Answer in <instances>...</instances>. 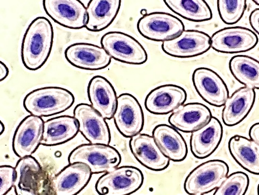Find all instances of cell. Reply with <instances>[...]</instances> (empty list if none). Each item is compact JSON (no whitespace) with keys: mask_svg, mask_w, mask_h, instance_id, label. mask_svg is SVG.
<instances>
[{"mask_svg":"<svg viewBox=\"0 0 259 195\" xmlns=\"http://www.w3.org/2000/svg\"><path fill=\"white\" fill-rule=\"evenodd\" d=\"M93 173L88 164L82 162L69 164L52 179L54 195H77L90 183Z\"/></svg>","mask_w":259,"mask_h":195,"instance_id":"16","label":"cell"},{"mask_svg":"<svg viewBox=\"0 0 259 195\" xmlns=\"http://www.w3.org/2000/svg\"><path fill=\"white\" fill-rule=\"evenodd\" d=\"M75 96L67 89L61 87H45L36 89L25 96L23 105L30 115L50 117L70 109Z\"/></svg>","mask_w":259,"mask_h":195,"instance_id":"2","label":"cell"},{"mask_svg":"<svg viewBox=\"0 0 259 195\" xmlns=\"http://www.w3.org/2000/svg\"><path fill=\"white\" fill-rule=\"evenodd\" d=\"M211 48L220 53L237 54L254 49L258 43L256 34L242 26L226 27L210 36Z\"/></svg>","mask_w":259,"mask_h":195,"instance_id":"10","label":"cell"},{"mask_svg":"<svg viewBox=\"0 0 259 195\" xmlns=\"http://www.w3.org/2000/svg\"><path fill=\"white\" fill-rule=\"evenodd\" d=\"M15 168L9 165L0 167V195H6L14 188Z\"/></svg>","mask_w":259,"mask_h":195,"instance_id":"32","label":"cell"},{"mask_svg":"<svg viewBox=\"0 0 259 195\" xmlns=\"http://www.w3.org/2000/svg\"><path fill=\"white\" fill-rule=\"evenodd\" d=\"M172 12L183 19L194 22L211 20L212 10L204 0H164Z\"/></svg>","mask_w":259,"mask_h":195,"instance_id":"29","label":"cell"},{"mask_svg":"<svg viewBox=\"0 0 259 195\" xmlns=\"http://www.w3.org/2000/svg\"><path fill=\"white\" fill-rule=\"evenodd\" d=\"M120 0H91L87 6V30L100 32L111 25L120 11Z\"/></svg>","mask_w":259,"mask_h":195,"instance_id":"26","label":"cell"},{"mask_svg":"<svg viewBox=\"0 0 259 195\" xmlns=\"http://www.w3.org/2000/svg\"><path fill=\"white\" fill-rule=\"evenodd\" d=\"M73 117L78 122L79 131L90 144L110 145L111 133L108 123L101 115L87 103L75 106Z\"/></svg>","mask_w":259,"mask_h":195,"instance_id":"12","label":"cell"},{"mask_svg":"<svg viewBox=\"0 0 259 195\" xmlns=\"http://www.w3.org/2000/svg\"><path fill=\"white\" fill-rule=\"evenodd\" d=\"M88 95L91 105L105 120L113 119L117 107V93L113 85L102 76H95L88 87Z\"/></svg>","mask_w":259,"mask_h":195,"instance_id":"21","label":"cell"},{"mask_svg":"<svg viewBox=\"0 0 259 195\" xmlns=\"http://www.w3.org/2000/svg\"><path fill=\"white\" fill-rule=\"evenodd\" d=\"M229 167L221 160H210L195 168L187 175L184 190L189 195H204L219 188L229 176Z\"/></svg>","mask_w":259,"mask_h":195,"instance_id":"3","label":"cell"},{"mask_svg":"<svg viewBox=\"0 0 259 195\" xmlns=\"http://www.w3.org/2000/svg\"><path fill=\"white\" fill-rule=\"evenodd\" d=\"M144 182V174L140 169L122 166L99 177L95 188L100 195H131L142 188Z\"/></svg>","mask_w":259,"mask_h":195,"instance_id":"4","label":"cell"},{"mask_svg":"<svg viewBox=\"0 0 259 195\" xmlns=\"http://www.w3.org/2000/svg\"><path fill=\"white\" fill-rule=\"evenodd\" d=\"M44 11L57 24L78 30L88 23L87 7L80 0H44Z\"/></svg>","mask_w":259,"mask_h":195,"instance_id":"14","label":"cell"},{"mask_svg":"<svg viewBox=\"0 0 259 195\" xmlns=\"http://www.w3.org/2000/svg\"><path fill=\"white\" fill-rule=\"evenodd\" d=\"M228 148L232 158L245 171L259 175V146L246 137L235 135L230 138Z\"/></svg>","mask_w":259,"mask_h":195,"instance_id":"27","label":"cell"},{"mask_svg":"<svg viewBox=\"0 0 259 195\" xmlns=\"http://www.w3.org/2000/svg\"><path fill=\"white\" fill-rule=\"evenodd\" d=\"M129 147L135 159L150 171H163L169 167L171 161L164 155L152 136L139 133L130 139Z\"/></svg>","mask_w":259,"mask_h":195,"instance_id":"19","label":"cell"},{"mask_svg":"<svg viewBox=\"0 0 259 195\" xmlns=\"http://www.w3.org/2000/svg\"><path fill=\"white\" fill-rule=\"evenodd\" d=\"M257 194L259 195V184L258 185V187H257Z\"/></svg>","mask_w":259,"mask_h":195,"instance_id":"39","label":"cell"},{"mask_svg":"<svg viewBox=\"0 0 259 195\" xmlns=\"http://www.w3.org/2000/svg\"><path fill=\"white\" fill-rule=\"evenodd\" d=\"M192 82L201 98L213 107H224L230 96L225 81L212 69L198 67L193 71Z\"/></svg>","mask_w":259,"mask_h":195,"instance_id":"11","label":"cell"},{"mask_svg":"<svg viewBox=\"0 0 259 195\" xmlns=\"http://www.w3.org/2000/svg\"><path fill=\"white\" fill-rule=\"evenodd\" d=\"M53 26L49 19L38 17L29 24L23 37L21 57L27 69L36 71L49 59L54 44Z\"/></svg>","mask_w":259,"mask_h":195,"instance_id":"1","label":"cell"},{"mask_svg":"<svg viewBox=\"0 0 259 195\" xmlns=\"http://www.w3.org/2000/svg\"><path fill=\"white\" fill-rule=\"evenodd\" d=\"M114 123L121 136L131 138L142 132L144 127V111L133 94L123 93L117 98Z\"/></svg>","mask_w":259,"mask_h":195,"instance_id":"9","label":"cell"},{"mask_svg":"<svg viewBox=\"0 0 259 195\" xmlns=\"http://www.w3.org/2000/svg\"><path fill=\"white\" fill-rule=\"evenodd\" d=\"M218 11L222 22L233 25L242 18L247 9L245 0H218Z\"/></svg>","mask_w":259,"mask_h":195,"instance_id":"31","label":"cell"},{"mask_svg":"<svg viewBox=\"0 0 259 195\" xmlns=\"http://www.w3.org/2000/svg\"><path fill=\"white\" fill-rule=\"evenodd\" d=\"M9 74V69L5 63L0 62V81H3Z\"/></svg>","mask_w":259,"mask_h":195,"instance_id":"35","label":"cell"},{"mask_svg":"<svg viewBox=\"0 0 259 195\" xmlns=\"http://www.w3.org/2000/svg\"><path fill=\"white\" fill-rule=\"evenodd\" d=\"M249 186L248 175L243 172H235L226 177L213 195H245Z\"/></svg>","mask_w":259,"mask_h":195,"instance_id":"30","label":"cell"},{"mask_svg":"<svg viewBox=\"0 0 259 195\" xmlns=\"http://www.w3.org/2000/svg\"><path fill=\"white\" fill-rule=\"evenodd\" d=\"M65 57L73 66L91 71L106 68L112 59L102 46L89 43L71 44L65 49Z\"/></svg>","mask_w":259,"mask_h":195,"instance_id":"17","label":"cell"},{"mask_svg":"<svg viewBox=\"0 0 259 195\" xmlns=\"http://www.w3.org/2000/svg\"><path fill=\"white\" fill-rule=\"evenodd\" d=\"M0 124H1V135L3 134L4 131H5V125H4V123L3 122H0Z\"/></svg>","mask_w":259,"mask_h":195,"instance_id":"36","label":"cell"},{"mask_svg":"<svg viewBox=\"0 0 259 195\" xmlns=\"http://www.w3.org/2000/svg\"><path fill=\"white\" fill-rule=\"evenodd\" d=\"M223 135L221 122L212 116L207 125L191 133L189 141L191 153L200 160L209 157L219 147Z\"/></svg>","mask_w":259,"mask_h":195,"instance_id":"22","label":"cell"},{"mask_svg":"<svg viewBox=\"0 0 259 195\" xmlns=\"http://www.w3.org/2000/svg\"><path fill=\"white\" fill-rule=\"evenodd\" d=\"M249 22L254 32L259 35V8L251 12Z\"/></svg>","mask_w":259,"mask_h":195,"instance_id":"33","label":"cell"},{"mask_svg":"<svg viewBox=\"0 0 259 195\" xmlns=\"http://www.w3.org/2000/svg\"><path fill=\"white\" fill-rule=\"evenodd\" d=\"M141 14H142L143 16H144V15L148 14V13H147L146 10V9L142 10V11H141Z\"/></svg>","mask_w":259,"mask_h":195,"instance_id":"37","label":"cell"},{"mask_svg":"<svg viewBox=\"0 0 259 195\" xmlns=\"http://www.w3.org/2000/svg\"><path fill=\"white\" fill-rule=\"evenodd\" d=\"M162 50L166 55L179 59L198 57L211 48L210 36L198 30H185L174 40L163 42Z\"/></svg>","mask_w":259,"mask_h":195,"instance_id":"13","label":"cell"},{"mask_svg":"<svg viewBox=\"0 0 259 195\" xmlns=\"http://www.w3.org/2000/svg\"><path fill=\"white\" fill-rule=\"evenodd\" d=\"M100 43L110 57L119 62L143 65L148 61V53L142 44L125 32H107L102 36Z\"/></svg>","mask_w":259,"mask_h":195,"instance_id":"6","label":"cell"},{"mask_svg":"<svg viewBox=\"0 0 259 195\" xmlns=\"http://www.w3.org/2000/svg\"><path fill=\"white\" fill-rule=\"evenodd\" d=\"M137 27L141 35L157 42L174 40L185 30L181 19L165 12L148 13L139 19Z\"/></svg>","mask_w":259,"mask_h":195,"instance_id":"7","label":"cell"},{"mask_svg":"<svg viewBox=\"0 0 259 195\" xmlns=\"http://www.w3.org/2000/svg\"><path fill=\"white\" fill-rule=\"evenodd\" d=\"M186 90L175 84L162 85L150 91L145 99L147 111L154 115H167L184 105Z\"/></svg>","mask_w":259,"mask_h":195,"instance_id":"18","label":"cell"},{"mask_svg":"<svg viewBox=\"0 0 259 195\" xmlns=\"http://www.w3.org/2000/svg\"><path fill=\"white\" fill-rule=\"evenodd\" d=\"M15 168V194H44L47 185V175L36 158L32 156L20 158Z\"/></svg>","mask_w":259,"mask_h":195,"instance_id":"8","label":"cell"},{"mask_svg":"<svg viewBox=\"0 0 259 195\" xmlns=\"http://www.w3.org/2000/svg\"><path fill=\"white\" fill-rule=\"evenodd\" d=\"M121 155L117 148L99 144H82L71 150L69 164L82 162L88 164L93 175L107 173L119 167Z\"/></svg>","mask_w":259,"mask_h":195,"instance_id":"5","label":"cell"},{"mask_svg":"<svg viewBox=\"0 0 259 195\" xmlns=\"http://www.w3.org/2000/svg\"><path fill=\"white\" fill-rule=\"evenodd\" d=\"M249 137L259 146V123H254L249 129Z\"/></svg>","mask_w":259,"mask_h":195,"instance_id":"34","label":"cell"},{"mask_svg":"<svg viewBox=\"0 0 259 195\" xmlns=\"http://www.w3.org/2000/svg\"><path fill=\"white\" fill-rule=\"evenodd\" d=\"M234 78L244 87L259 90V61L250 56L236 55L229 63Z\"/></svg>","mask_w":259,"mask_h":195,"instance_id":"28","label":"cell"},{"mask_svg":"<svg viewBox=\"0 0 259 195\" xmlns=\"http://www.w3.org/2000/svg\"><path fill=\"white\" fill-rule=\"evenodd\" d=\"M78 122L73 116L63 115L52 118L44 123V134L40 145H61L78 135Z\"/></svg>","mask_w":259,"mask_h":195,"instance_id":"25","label":"cell"},{"mask_svg":"<svg viewBox=\"0 0 259 195\" xmlns=\"http://www.w3.org/2000/svg\"><path fill=\"white\" fill-rule=\"evenodd\" d=\"M253 3L256 4V5L259 7V0H254Z\"/></svg>","mask_w":259,"mask_h":195,"instance_id":"38","label":"cell"},{"mask_svg":"<svg viewBox=\"0 0 259 195\" xmlns=\"http://www.w3.org/2000/svg\"><path fill=\"white\" fill-rule=\"evenodd\" d=\"M212 117L207 106L200 102H189L172 112L168 123L178 131L191 133L207 125Z\"/></svg>","mask_w":259,"mask_h":195,"instance_id":"20","label":"cell"},{"mask_svg":"<svg viewBox=\"0 0 259 195\" xmlns=\"http://www.w3.org/2000/svg\"><path fill=\"white\" fill-rule=\"evenodd\" d=\"M45 121L41 117L28 115L19 123L13 135L12 147L19 158L32 156L41 144Z\"/></svg>","mask_w":259,"mask_h":195,"instance_id":"15","label":"cell"},{"mask_svg":"<svg viewBox=\"0 0 259 195\" xmlns=\"http://www.w3.org/2000/svg\"><path fill=\"white\" fill-rule=\"evenodd\" d=\"M152 136L170 161L181 162L186 159L188 154L187 142L177 129L169 125H158L152 131Z\"/></svg>","mask_w":259,"mask_h":195,"instance_id":"24","label":"cell"},{"mask_svg":"<svg viewBox=\"0 0 259 195\" xmlns=\"http://www.w3.org/2000/svg\"><path fill=\"white\" fill-rule=\"evenodd\" d=\"M255 90L242 87L230 96L222 111V122L226 126L240 124L250 114L256 101Z\"/></svg>","mask_w":259,"mask_h":195,"instance_id":"23","label":"cell"}]
</instances>
